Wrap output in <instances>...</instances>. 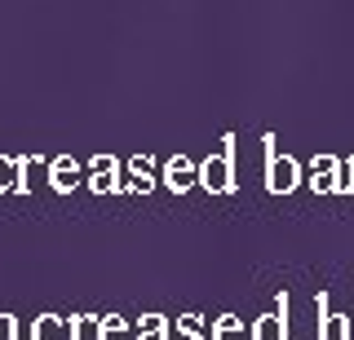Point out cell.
I'll use <instances>...</instances> for the list:
<instances>
[{
  "mask_svg": "<svg viewBox=\"0 0 354 340\" xmlns=\"http://www.w3.org/2000/svg\"><path fill=\"white\" fill-rule=\"evenodd\" d=\"M252 340H288V305L279 301V314L261 318L257 332H252Z\"/></svg>",
  "mask_w": 354,
  "mask_h": 340,
  "instance_id": "cell-1",
  "label": "cell"
},
{
  "mask_svg": "<svg viewBox=\"0 0 354 340\" xmlns=\"http://www.w3.org/2000/svg\"><path fill=\"white\" fill-rule=\"evenodd\" d=\"M31 340H62V318H53V314L36 318V332H31Z\"/></svg>",
  "mask_w": 354,
  "mask_h": 340,
  "instance_id": "cell-2",
  "label": "cell"
},
{
  "mask_svg": "<svg viewBox=\"0 0 354 340\" xmlns=\"http://www.w3.org/2000/svg\"><path fill=\"white\" fill-rule=\"evenodd\" d=\"M319 340H350V323L337 314H324V332H319Z\"/></svg>",
  "mask_w": 354,
  "mask_h": 340,
  "instance_id": "cell-3",
  "label": "cell"
},
{
  "mask_svg": "<svg viewBox=\"0 0 354 340\" xmlns=\"http://www.w3.org/2000/svg\"><path fill=\"white\" fill-rule=\"evenodd\" d=\"M97 336H102V340H129V332H124V318H102Z\"/></svg>",
  "mask_w": 354,
  "mask_h": 340,
  "instance_id": "cell-4",
  "label": "cell"
},
{
  "mask_svg": "<svg viewBox=\"0 0 354 340\" xmlns=\"http://www.w3.org/2000/svg\"><path fill=\"white\" fill-rule=\"evenodd\" d=\"M138 340H169L164 336V318H142V332H138Z\"/></svg>",
  "mask_w": 354,
  "mask_h": 340,
  "instance_id": "cell-5",
  "label": "cell"
},
{
  "mask_svg": "<svg viewBox=\"0 0 354 340\" xmlns=\"http://www.w3.org/2000/svg\"><path fill=\"white\" fill-rule=\"evenodd\" d=\"M213 340H243V327L235 323V318H221L217 323V336Z\"/></svg>",
  "mask_w": 354,
  "mask_h": 340,
  "instance_id": "cell-6",
  "label": "cell"
},
{
  "mask_svg": "<svg viewBox=\"0 0 354 340\" xmlns=\"http://www.w3.org/2000/svg\"><path fill=\"white\" fill-rule=\"evenodd\" d=\"M0 340H18V323L9 314H0Z\"/></svg>",
  "mask_w": 354,
  "mask_h": 340,
  "instance_id": "cell-7",
  "label": "cell"
},
{
  "mask_svg": "<svg viewBox=\"0 0 354 340\" xmlns=\"http://www.w3.org/2000/svg\"><path fill=\"white\" fill-rule=\"evenodd\" d=\"M274 186H279V190H288V186H292V163H283V168H274Z\"/></svg>",
  "mask_w": 354,
  "mask_h": 340,
  "instance_id": "cell-8",
  "label": "cell"
},
{
  "mask_svg": "<svg viewBox=\"0 0 354 340\" xmlns=\"http://www.w3.org/2000/svg\"><path fill=\"white\" fill-rule=\"evenodd\" d=\"M182 340H199V318H182Z\"/></svg>",
  "mask_w": 354,
  "mask_h": 340,
  "instance_id": "cell-9",
  "label": "cell"
},
{
  "mask_svg": "<svg viewBox=\"0 0 354 340\" xmlns=\"http://www.w3.org/2000/svg\"><path fill=\"white\" fill-rule=\"evenodd\" d=\"M350 340H354V327H350Z\"/></svg>",
  "mask_w": 354,
  "mask_h": 340,
  "instance_id": "cell-10",
  "label": "cell"
}]
</instances>
